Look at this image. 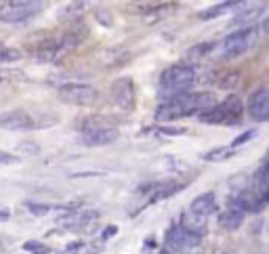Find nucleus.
<instances>
[{"label":"nucleus","mask_w":269,"mask_h":254,"mask_svg":"<svg viewBox=\"0 0 269 254\" xmlns=\"http://www.w3.org/2000/svg\"><path fill=\"white\" fill-rule=\"evenodd\" d=\"M217 103V97L212 93H185L179 97L164 101L156 112V118L160 122H175V120H183V118H192V116H200L206 109H210Z\"/></svg>","instance_id":"1"},{"label":"nucleus","mask_w":269,"mask_h":254,"mask_svg":"<svg viewBox=\"0 0 269 254\" xmlns=\"http://www.w3.org/2000/svg\"><path fill=\"white\" fill-rule=\"evenodd\" d=\"M196 84V69L185 63H177L162 71L160 82H158V97L162 101H170L192 91Z\"/></svg>","instance_id":"2"},{"label":"nucleus","mask_w":269,"mask_h":254,"mask_svg":"<svg viewBox=\"0 0 269 254\" xmlns=\"http://www.w3.org/2000/svg\"><path fill=\"white\" fill-rule=\"evenodd\" d=\"M257 38V28L255 26H244L238 28L232 34H227L221 42V51H223V57L225 59H235V57H242L244 53L250 49V44L255 42Z\"/></svg>","instance_id":"3"},{"label":"nucleus","mask_w":269,"mask_h":254,"mask_svg":"<svg viewBox=\"0 0 269 254\" xmlns=\"http://www.w3.org/2000/svg\"><path fill=\"white\" fill-rule=\"evenodd\" d=\"M57 95L63 103H69V105H80V107H89L93 105L99 97V91L95 86L86 84V82H69L63 84L57 89Z\"/></svg>","instance_id":"4"},{"label":"nucleus","mask_w":269,"mask_h":254,"mask_svg":"<svg viewBox=\"0 0 269 254\" xmlns=\"http://www.w3.org/2000/svg\"><path fill=\"white\" fill-rule=\"evenodd\" d=\"M109 97H112L114 105L122 112H133L137 107V89H134L133 78L129 76H120L116 78L109 86Z\"/></svg>","instance_id":"5"},{"label":"nucleus","mask_w":269,"mask_h":254,"mask_svg":"<svg viewBox=\"0 0 269 254\" xmlns=\"http://www.w3.org/2000/svg\"><path fill=\"white\" fill-rule=\"evenodd\" d=\"M164 244H166V250L183 254V252H192V250L200 248V246H202V237H198L194 233L185 231L181 225H172V227L166 229Z\"/></svg>","instance_id":"6"},{"label":"nucleus","mask_w":269,"mask_h":254,"mask_svg":"<svg viewBox=\"0 0 269 254\" xmlns=\"http://www.w3.org/2000/svg\"><path fill=\"white\" fill-rule=\"evenodd\" d=\"M42 2H32V0H11L4 2L2 13H0V21L4 23H26L34 15L42 11Z\"/></svg>","instance_id":"7"},{"label":"nucleus","mask_w":269,"mask_h":254,"mask_svg":"<svg viewBox=\"0 0 269 254\" xmlns=\"http://www.w3.org/2000/svg\"><path fill=\"white\" fill-rule=\"evenodd\" d=\"M246 109H248V116L255 122H269V89L267 86H261L255 93H250Z\"/></svg>","instance_id":"8"},{"label":"nucleus","mask_w":269,"mask_h":254,"mask_svg":"<svg viewBox=\"0 0 269 254\" xmlns=\"http://www.w3.org/2000/svg\"><path fill=\"white\" fill-rule=\"evenodd\" d=\"M229 208H238L240 212H261L265 208L263 204H261L259 195L255 193V189L252 187H244V189H238V191H234V195L229 197Z\"/></svg>","instance_id":"9"},{"label":"nucleus","mask_w":269,"mask_h":254,"mask_svg":"<svg viewBox=\"0 0 269 254\" xmlns=\"http://www.w3.org/2000/svg\"><path fill=\"white\" fill-rule=\"evenodd\" d=\"M97 219H99V210H95V208H78V210H72V212L59 217L57 223L63 225V227H67V229H84V227L93 225Z\"/></svg>","instance_id":"10"},{"label":"nucleus","mask_w":269,"mask_h":254,"mask_svg":"<svg viewBox=\"0 0 269 254\" xmlns=\"http://www.w3.org/2000/svg\"><path fill=\"white\" fill-rule=\"evenodd\" d=\"M34 126V118L26 109H11V112L0 114V128L2 130H30Z\"/></svg>","instance_id":"11"},{"label":"nucleus","mask_w":269,"mask_h":254,"mask_svg":"<svg viewBox=\"0 0 269 254\" xmlns=\"http://www.w3.org/2000/svg\"><path fill=\"white\" fill-rule=\"evenodd\" d=\"M183 189V183L179 181H156V183H149V185H143L139 189V193H149V204L152 202H160V200H166V197L179 193Z\"/></svg>","instance_id":"12"},{"label":"nucleus","mask_w":269,"mask_h":254,"mask_svg":"<svg viewBox=\"0 0 269 254\" xmlns=\"http://www.w3.org/2000/svg\"><path fill=\"white\" fill-rule=\"evenodd\" d=\"M120 139V130L116 126H105V128H97L93 132H86L82 134V145L86 147H105V145H112Z\"/></svg>","instance_id":"13"},{"label":"nucleus","mask_w":269,"mask_h":254,"mask_svg":"<svg viewBox=\"0 0 269 254\" xmlns=\"http://www.w3.org/2000/svg\"><path fill=\"white\" fill-rule=\"evenodd\" d=\"M219 210V204H217V195L215 191H204L198 197H194L192 204H189V212L196 214L200 219H206L210 214H215Z\"/></svg>","instance_id":"14"},{"label":"nucleus","mask_w":269,"mask_h":254,"mask_svg":"<svg viewBox=\"0 0 269 254\" xmlns=\"http://www.w3.org/2000/svg\"><path fill=\"white\" fill-rule=\"evenodd\" d=\"M63 53H66V49L61 46L59 38H46V40L36 44L34 57L38 61H46V63H49V61H57Z\"/></svg>","instance_id":"15"},{"label":"nucleus","mask_w":269,"mask_h":254,"mask_svg":"<svg viewBox=\"0 0 269 254\" xmlns=\"http://www.w3.org/2000/svg\"><path fill=\"white\" fill-rule=\"evenodd\" d=\"M225 107V124L223 126H238L242 124L244 118V103L238 95H227V97L221 101Z\"/></svg>","instance_id":"16"},{"label":"nucleus","mask_w":269,"mask_h":254,"mask_svg":"<svg viewBox=\"0 0 269 254\" xmlns=\"http://www.w3.org/2000/svg\"><path fill=\"white\" fill-rule=\"evenodd\" d=\"M86 36H89V30H86L82 23H72V28H69L66 34L59 38V42H61V46L67 53V51L76 49V46H80L86 40Z\"/></svg>","instance_id":"17"},{"label":"nucleus","mask_w":269,"mask_h":254,"mask_svg":"<svg viewBox=\"0 0 269 254\" xmlns=\"http://www.w3.org/2000/svg\"><path fill=\"white\" fill-rule=\"evenodd\" d=\"M246 221V214L240 212L238 208H225L219 214V227L225 229V231H238Z\"/></svg>","instance_id":"18"},{"label":"nucleus","mask_w":269,"mask_h":254,"mask_svg":"<svg viewBox=\"0 0 269 254\" xmlns=\"http://www.w3.org/2000/svg\"><path fill=\"white\" fill-rule=\"evenodd\" d=\"M181 227L185 229V231H189V233H194V235H198V237H204L206 235V219H200V217H196V214H192V212H183L181 214V223H179Z\"/></svg>","instance_id":"19"},{"label":"nucleus","mask_w":269,"mask_h":254,"mask_svg":"<svg viewBox=\"0 0 269 254\" xmlns=\"http://www.w3.org/2000/svg\"><path fill=\"white\" fill-rule=\"evenodd\" d=\"M238 6H244V2H235V0H227V2H217V4L208 6L206 11H202L200 15H198V17L204 19V21H208V19L221 17V15H225V13H229V11L238 9Z\"/></svg>","instance_id":"20"},{"label":"nucleus","mask_w":269,"mask_h":254,"mask_svg":"<svg viewBox=\"0 0 269 254\" xmlns=\"http://www.w3.org/2000/svg\"><path fill=\"white\" fill-rule=\"evenodd\" d=\"M198 120H200L202 124H208V126L225 124V107H223V103H215L210 109H206L204 114L198 116Z\"/></svg>","instance_id":"21"},{"label":"nucleus","mask_w":269,"mask_h":254,"mask_svg":"<svg viewBox=\"0 0 269 254\" xmlns=\"http://www.w3.org/2000/svg\"><path fill=\"white\" fill-rule=\"evenodd\" d=\"M105 126H114L112 120H109L107 116L95 114V116H86V118H82L80 124H78V130H80L82 134H86V132H93V130H97V128H105Z\"/></svg>","instance_id":"22"},{"label":"nucleus","mask_w":269,"mask_h":254,"mask_svg":"<svg viewBox=\"0 0 269 254\" xmlns=\"http://www.w3.org/2000/svg\"><path fill=\"white\" fill-rule=\"evenodd\" d=\"M252 189L259 195V200L263 206H269V177L263 172V168H259L255 174V183H252Z\"/></svg>","instance_id":"23"},{"label":"nucleus","mask_w":269,"mask_h":254,"mask_svg":"<svg viewBox=\"0 0 269 254\" xmlns=\"http://www.w3.org/2000/svg\"><path fill=\"white\" fill-rule=\"evenodd\" d=\"M217 49V42L215 40H206V42H198L194 46H189L185 51V57L187 59H202V57H208V55Z\"/></svg>","instance_id":"24"},{"label":"nucleus","mask_w":269,"mask_h":254,"mask_svg":"<svg viewBox=\"0 0 269 254\" xmlns=\"http://www.w3.org/2000/svg\"><path fill=\"white\" fill-rule=\"evenodd\" d=\"M84 11H86V2H69L59 11V19L78 21V17H82Z\"/></svg>","instance_id":"25"},{"label":"nucleus","mask_w":269,"mask_h":254,"mask_svg":"<svg viewBox=\"0 0 269 254\" xmlns=\"http://www.w3.org/2000/svg\"><path fill=\"white\" fill-rule=\"evenodd\" d=\"M234 152H235V149H232V147H229V149L217 147V149H210V152H206L202 158H204L206 162H221V160H229V158L234 156Z\"/></svg>","instance_id":"26"},{"label":"nucleus","mask_w":269,"mask_h":254,"mask_svg":"<svg viewBox=\"0 0 269 254\" xmlns=\"http://www.w3.org/2000/svg\"><path fill=\"white\" fill-rule=\"evenodd\" d=\"M21 59V51L15 46H6L0 44V63H15Z\"/></svg>","instance_id":"27"},{"label":"nucleus","mask_w":269,"mask_h":254,"mask_svg":"<svg viewBox=\"0 0 269 254\" xmlns=\"http://www.w3.org/2000/svg\"><path fill=\"white\" fill-rule=\"evenodd\" d=\"M158 132L164 134V137H181V134L187 132V128L185 126H175V124H160Z\"/></svg>","instance_id":"28"},{"label":"nucleus","mask_w":269,"mask_h":254,"mask_svg":"<svg viewBox=\"0 0 269 254\" xmlns=\"http://www.w3.org/2000/svg\"><path fill=\"white\" fill-rule=\"evenodd\" d=\"M23 250L32 252V254H51V248L46 246L44 242H38V240H30L23 244Z\"/></svg>","instance_id":"29"},{"label":"nucleus","mask_w":269,"mask_h":254,"mask_svg":"<svg viewBox=\"0 0 269 254\" xmlns=\"http://www.w3.org/2000/svg\"><path fill=\"white\" fill-rule=\"evenodd\" d=\"M26 208H28V212L34 214V217H44V214L51 212L53 206H49V204H40V202H28Z\"/></svg>","instance_id":"30"},{"label":"nucleus","mask_w":269,"mask_h":254,"mask_svg":"<svg viewBox=\"0 0 269 254\" xmlns=\"http://www.w3.org/2000/svg\"><path fill=\"white\" fill-rule=\"evenodd\" d=\"M257 137V128H250V130H246V132H242L240 137H235L234 141H232V149H238V147H242V145H246V143L250 141V139H255Z\"/></svg>","instance_id":"31"},{"label":"nucleus","mask_w":269,"mask_h":254,"mask_svg":"<svg viewBox=\"0 0 269 254\" xmlns=\"http://www.w3.org/2000/svg\"><path fill=\"white\" fill-rule=\"evenodd\" d=\"M95 17H97V21L101 23V26H105V28H112V23H114V17H112V13H109L107 9H99L95 11Z\"/></svg>","instance_id":"32"},{"label":"nucleus","mask_w":269,"mask_h":254,"mask_svg":"<svg viewBox=\"0 0 269 254\" xmlns=\"http://www.w3.org/2000/svg\"><path fill=\"white\" fill-rule=\"evenodd\" d=\"M263 11V6H259V9H248L246 13L244 15H240V17H235V26H238V23H244V21H250V23H255V19H257V15Z\"/></svg>","instance_id":"33"},{"label":"nucleus","mask_w":269,"mask_h":254,"mask_svg":"<svg viewBox=\"0 0 269 254\" xmlns=\"http://www.w3.org/2000/svg\"><path fill=\"white\" fill-rule=\"evenodd\" d=\"M19 158L13 156L9 152H0V166H11V164H17Z\"/></svg>","instance_id":"34"},{"label":"nucleus","mask_w":269,"mask_h":254,"mask_svg":"<svg viewBox=\"0 0 269 254\" xmlns=\"http://www.w3.org/2000/svg\"><path fill=\"white\" fill-rule=\"evenodd\" d=\"M17 149L21 154H38V145H30V143H19Z\"/></svg>","instance_id":"35"},{"label":"nucleus","mask_w":269,"mask_h":254,"mask_svg":"<svg viewBox=\"0 0 269 254\" xmlns=\"http://www.w3.org/2000/svg\"><path fill=\"white\" fill-rule=\"evenodd\" d=\"M118 233V227L116 225H109V227H105V231L101 233V242H107L109 237H114Z\"/></svg>","instance_id":"36"},{"label":"nucleus","mask_w":269,"mask_h":254,"mask_svg":"<svg viewBox=\"0 0 269 254\" xmlns=\"http://www.w3.org/2000/svg\"><path fill=\"white\" fill-rule=\"evenodd\" d=\"M84 248V242H74V244H67L66 246V252H78Z\"/></svg>","instance_id":"37"},{"label":"nucleus","mask_w":269,"mask_h":254,"mask_svg":"<svg viewBox=\"0 0 269 254\" xmlns=\"http://www.w3.org/2000/svg\"><path fill=\"white\" fill-rule=\"evenodd\" d=\"M11 217V210L9 208H0V221H6Z\"/></svg>","instance_id":"38"},{"label":"nucleus","mask_w":269,"mask_h":254,"mask_svg":"<svg viewBox=\"0 0 269 254\" xmlns=\"http://www.w3.org/2000/svg\"><path fill=\"white\" fill-rule=\"evenodd\" d=\"M261 28H263L265 34H269V17H265L263 21H261Z\"/></svg>","instance_id":"39"},{"label":"nucleus","mask_w":269,"mask_h":254,"mask_svg":"<svg viewBox=\"0 0 269 254\" xmlns=\"http://www.w3.org/2000/svg\"><path fill=\"white\" fill-rule=\"evenodd\" d=\"M261 168H263V172L267 174V177H269V158H267V162L263 164V166H261Z\"/></svg>","instance_id":"40"},{"label":"nucleus","mask_w":269,"mask_h":254,"mask_svg":"<svg viewBox=\"0 0 269 254\" xmlns=\"http://www.w3.org/2000/svg\"><path fill=\"white\" fill-rule=\"evenodd\" d=\"M160 254H177V252H170V250H166V248H162V250H160Z\"/></svg>","instance_id":"41"},{"label":"nucleus","mask_w":269,"mask_h":254,"mask_svg":"<svg viewBox=\"0 0 269 254\" xmlns=\"http://www.w3.org/2000/svg\"><path fill=\"white\" fill-rule=\"evenodd\" d=\"M2 6H4V2H0V13H2Z\"/></svg>","instance_id":"42"}]
</instances>
